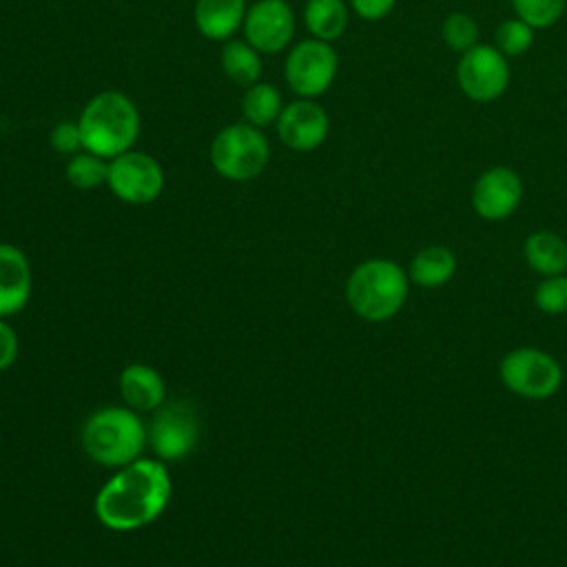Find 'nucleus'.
I'll return each mask as SVG.
<instances>
[{"label": "nucleus", "instance_id": "1", "mask_svg": "<svg viewBox=\"0 0 567 567\" xmlns=\"http://www.w3.org/2000/svg\"><path fill=\"white\" fill-rule=\"evenodd\" d=\"M171 501V474L155 456L120 467L95 494V516L113 532H135L162 516Z\"/></svg>", "mask_w": 567, "mask_h": 567}, {"label": "nucleus", "instance_id": "2", "mask_svg": "<svg viewBox=\"0 0 567 567\" xmlns=\"http://www.w3.org/2000/svg\"><path fill=\"white\" fill-rule=\"evenodd\" d=\"M82 146L104 159H113L131 148L142 131V115L137 104L117 89L95 93L78 117Z\"/></svg>", "mask_w": 567, "mask_h": 567}, {"label": "nucleus", "instance_id": "3", "mask_svg": "<svg viewBox=\"0 0 567 567\" xmlns=\"http://www.w3.org/2000/svg\"><path fill=\"white\" fill-rule=\"evenodd\" d=\"M80 443L84 454L104 467H124L148 447V430L140 412L126 405H106L89 414Z\"/></svg>", "mask_w": 567, "mask_h": 567}, {"label": "nucleus", "instance_id": "4", "mask_svg": "<svg viewBox=\"0 0 567 567\" xmlns=\"http://www.w3.org/2000/svg\"><path fill=\"white\" fill-rule=\"evenodd\" d=\"M346 297L361 319L385 321L408 297V275L390 259H368L348 277Z\"/></svg>", "mask_w": 567, "mask_h": 567}, {"label": "nucleus", "instance_id": "5", "mask_svg": "<svg viewBox=\"0 0 567 567\" xmlns=\"http://www.w3.org/2000/svg\"><path fill=\"white\" fill-rule=\"evenodd\" d=\"M208 157L219 177L228 182H250L266 171L270 142L264 128L248 122H233L215 133Z\"/></svg>", "mask_w": 567, "mask_h": 567}, {"label": "nucleus", "instance_id": "6", "mask_svg": "<svg viewBox=\"0 0 567 567\" xmlns=\"http://www.w3.org/2000/svg\"><path fill=\"white\" fill-rule=\"evenodd\" d=\"M339 71V55L332 42L306 38L292 44L284 60V80L297 97L317 100L323 95Z\"/></svg>", "mask_w": 567, "mask_h": 567}, {"label": "nucleus", "instance_id": "7", "mask_svg": "<svg viewBox=\"0 0 567 567\" xmlns=\"http://www.w3.org/2000/svg\"><path fill=\"white\" fill-rule=\"evenodd\" d=\"M166 177L162 164L137 148L109 159V190L124 204L142 206L155 202L164 190Z\"/></svg>", "mask_w": 567, "mask_h": 567}, {"label": "nucleus", "instance_id": "8", "mask_svg": "<svg viewBox=\"0 0 567 567\" xmlns=\"http://www.w3.org/2000/svg\"><path fill=\"white\" fill-rule=\"evenodd\" d=\"M146 430L148 447L155 458L164 463L182 461L193 452L199 436L197 412L186 401L166 399V403L153 412Z\"/></svg>", "mask_w": 567, "mask_h": 567}, {"label": "nucleus", "instance_id": "9", "mask_svg": "<svg viewBox=\"0 0 567 567\" xmlns=\"http://www.w3.org/2000/svg\"><path fill=\"white\" fill-rule=\"evenodd\" d=\"M509 62L494 44H476L461 53L456 64L458 89L474 102L501 97L509 84Z\"/></svg>", "mask_w": 567, "mask_h": 567}, {"label": "nucleus", "instance_id": "10", "mask_svg": "<svg viewBox=\"0 0 567 567\" xmlns=\"http://www.w3.org/2000/svg\"><path fill=\"white\" fill-rule=\"evenodd\" d=\"M503 383L525 399H547L563 381V370L558 361L536 348L512 350L501 361Z\"/></svg>", "mask_w": 567, "mask_h": 567}, {"label": "nucleus", "instance_id": "11", "mask_svg": "<svg viewBox=\"0 0 567 567\" xmlns=\"http://www.w3.org/2000/svg\"><path fill=\"white\" fill-rule=\"evenodd\" d=\"M297 29V18L288 0H255L246 9L241 24L244 40L261 55L281 53L290 47Z\"/></svg>", "mask_w": 567, "mask_h": 567}, {"label": "nucleus", "instance_id": "12", "mask_svg": "<svg viewBox=\"0 0 567 567\" xmlns=\"http://www.w3.org/2000/svg\"><path fill=\"white\" fill-rule=\"evenodd\" d=\"M279 142L297 153L317 151L330 133L328 111L308 97H297L284 104L279 120L275 122Z\"/></svg>", "mask_w": 567, "mask_h": 567}, {"label": "nucleus", "instance_id": "13", "mask_svg": "<svg viewBox=\"0 0 567 567\" xmlns=\"http://www.w3.org/2000/svg\"><path fill=\"white\" fill-rule=\"evenodd\" d=\"M523 182L509 166H492L478 175L472 188V208L487 221L507 219L520 204Z\"/></svg>", "mask_w": 567, "mask_h": 567}, {"label": "nucleus", "instance_id": "14", "mask_svg": "<svg viewBox=\"0 0 567 567\" xmlns=\"http://www.w3.org/2000/svg\"><path fill=\"white\" fill-rule=\"evenodd\" d=\"M33 275L27 255L7 241H0V319L18 315L31 297Z\"/></svg>", "mask_w": 567, "mask_h": 567}, {"label": "nucleus", "instance_id": "15", "mask_svg": "<svg viewBox=\"0 0 567 567\" xmlns=\"http://www.w3.org/2000/svg\"><path fill=\"white\" fill-rule=\"evenodd\" d=\"M117 385L124 405L140 414H153L166 403L164 377L146 363H128L120 372Z\"/></svg>", "mask_w": 567, "mask_h": 567}, {"label": "nucleus", "instance_id": "16", "mask_svg": "<svg viewBox=\"0 0 567 567\" xmlns=\"http://www.w3.org/2000/svg\"><path fill=\"white\" fill-rule=\"evenodd\" d=\"M246 9V0H195L193 20L206 40L226 42L241 29Z\"/></svg>", "mask_w": 567, "mask_h": 567}, {"label": "nucleus", "instance_id": "17", "mask_svg": "<svg viewBox=\"0 0 567 567\" xmlns=\"http://www.w3.org/2000/svg\"><path fill=\"white\" fill-rule=\"evenodd\" d=\"M350 20V4L346 0H306L303 24L310 38L334 42L339 40Z\"/></svg>", "mask_w": 567, "mask_h": 567}, {"label": "nucleus", "instance_id": "18", "mask_svg": "<svg viewBox=\"0 0 567 567\" xmlns=\"http://www.w3.org/2000/svg\"><path fill=\"white\" fill-rule=\"evenodd\" d=\"M219 64L224 75L237 86H250L261 78V53L246 40L230 38L221 42Z\"/></svg>", "mask_w": 567, "mask_h": 567}, {"label": "nucleus", "instance_id": "19", "mask_svg": "<svg viewBox=\"0 0 567 567\" xmlns=\"http://www.w3.org/2000/svg\"><path fill=\"white\" fill-rule=\"evenodd\" d=\"M525 259L545 277L563 275L567 268V241L551 230H538L525 239Z\"/></svg>", "mask_w": 567, "mask_h": 567}, {"label": "nucleus", "instance_id": "20", "mask_svg": "<svg viewBox=\"0 0 567 567\" xmlns=\"http://www.w3.org/2000/svg\"><path fill=\"white\" fill-rule=\"evenodd\" d=\"M284 109V97L279 89L270 82H255L244 89L241 93V115L244 122L257 126V128H268L272 126Z\"/></svg>", "mask_w": 567, "mask_h": 567}, {"label": "nucleus", "instance_id": "21", "mask_svg": "<svg viewBox=\"0 0 567 567\" xmlns=\"http://www.w3.org/2000/svg\"><path fill=\"white\" fill-rule=\"evenodd\" d=\"M456 257L445 246H427L419 250L410 264V279L423 288H436L452 279Z\"/></svg>", "mask_w": 567, "mask_h": 567}, {"label": "nucleus", "instance_id": "22", "mask_svg": "<svg viewBox=\"0 0 567 567\" xmlns=\"http://www.w3.org/2000/svg\"><path fill=\"white\" fill-rule=\"evenodd\" d=\"M64 177L78 190H93L97 186H106L109 159L82 148L66 159Z\"/></svg>", "mask_w": 567, "mask_h": 567}, {"label": "nucleus", "instance_id": "23", "mask_svg": "<svg viewBox=\"0 0 567 567\" xmlns=\"http://www.w3.org/2000/svg\"><path fill=\"white\" fill-rule=\"evenodd\" d=\"M478 35H481L478 22L465 11H452L441 24V38L445 47L456 53H465L472 47H476Z\"/></svg>", "mask_w": 567, "mask_h": 567}, {"label": "nucleus", "instance_id": "24", "mask_svg": "<svg viewBox=\"0 0 567 567\" xmlns=\"http://www.w3.org/2000/svg\"><path fill=\"white\" fill-rule=\"evenodd\" d=\"M534 31L525 20L507 18L494 31V47L507 58H518L534 44Z\"/></svg>", "mask_w": 567, "mask_h": 567}, {"label": "nucleus", "instance_id": "25", "mask_svg": "<svg viewBox=\"0 0 567 567\" xmlns=\"http://www.w3.org/2000/svg\"><path fill=\"white\" fill-rule=\"evenodd\" d=\"M567 0H512L516 18L525 20L532 29L554 27L565 13Z\"/></svg>", "mask_w": 567, "mask_h": 567}, {"label": "nucleus", "instance_id": "26", "mask_svg": "<svg viewBox=\"0 0 567 567\" xmlns=\"http://www.w3.org/2000/svg\"><path fill=\"white\" fill-rule=\"evenodd\" d=\"M536 306L547 315H563L567 312V277L554 275L538 284L536 288Z\"/></svg>", "mask_w": 567, "mask_h": 567}, {"label": "nucleus", "instance_id": "27", "mask_svg": "<svg viewBox=\"0 0 567 567\" xmlns=\"http://www.w3.org/2000/svg\"><path fill=\"white\" fill-rule=\"evenodd\" d=\"M49 144L55 153L60 155H75L80 153L82 146V133H80V124L78 120H62L58 122L51 133H49Z\"/></svg>", "mask_w": 567, "mask_h": 567}, {"label": "nucleus", "instance_id": "28", "mask_svg": "<svg viewBox=\"0 0 567 567\" xmlns=\"http://www.w3.org/2000/svg\"><path fill=\"white\" fill-rule=\"evenodd\" d=\"M20 352V341L16 330L9 326L7 319H0V372L9 370Z\"/></svg>", "mask_w": 567, "mask_h": 567}, {"label": "nucleus", "instance_id": "29", "mask_svg": "<svg viewBox=\"0 0 567 567\" xmlns=\"http://www.w3.org/2000/svg\"><path fill=\"white\" fill-rule=\"evenodd\" d=\"M348 4L361 20L377 22V20H383L385 16H390L396 0H348Z\"/></svg>", "mask_w": 567, "mask_h": 567}]
</instances>
